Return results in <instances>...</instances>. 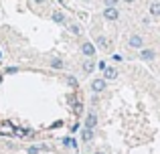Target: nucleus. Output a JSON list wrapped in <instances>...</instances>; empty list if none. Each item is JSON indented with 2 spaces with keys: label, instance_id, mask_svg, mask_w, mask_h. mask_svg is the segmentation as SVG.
Segmentation results:
<instances>
[{
  "label": "nucleus",
  "instance_id": "nucleus-1",
  "mask_svg": "<svg viewBox=\"0 0 160 154\" xmlns=\"http://www.w3.org/2000/svg\"><path fill=\"white\" fill-rule=\"evenodd\" d=\"M108 87V81L103 77H98V79H91V91H95V93H102L103 89Z\"/></svg>",
  "mask_w": 160,
  "mask_h": 154
},
{
  "label": "nucleus",
  "instance_id": "nucleus-2",
  "mask_svg": "<svg viewBox=\"0 0 160 154\" xmlns=\"http://www.w3.org/2000/svg\"><path fill=\"white\" fill-rule=\"evenodd\" d=\"M140 59L144 61V63H152V61L156 59V51H154V49H140Z\"/></svg>",
  "mask_w": 160,
  "mask_h": 154
},
{
  "label": "nucleus",
  "instance_id": "nucleus-3",
  "mask_svg": "<svg viewBox=\"0 0 160 154\" xmlns=\"http://www.w3.org/2000/svg\"><path fill=\"white\" fill-rule=\"evenodd\" d=\"M128 47L130 49H142L144 47V39H142L140 35H132L128 39Z\"/></svg>",
  "mask_w": 160,
  "mask_h": 154
},
{
  "label": "nucleus",
  "instance_id": "nucleus-4",
  "mask_svg": "<svg viewBox=\"0 0 160 154\" xmlns=\"http://www.w3.org/2000/svg\"><path fill=\"white\" fill-rule=\"evenodd\" d=\"M81 53L87 57V59H93V55H95V45L89 43V41H87V43H83L81 45Z\"/></svg>",
  "mask_w": 160,
  "mask_h": 154
},
{
  "label": "nucleus",
  "instance_id": "nucleus-5",
  "mask_svg": "<svg viewBox=\"0 0 160 154\" xmlns=\"http://www.w3.org/2000/svg\"><path fill=\"white\" fill-rule=\"evenodd\" d=\"M95 67H98V63H95L93 59H85V61H83V65H81L83 73H87V75H89V73H93Z\"/></svg>",
  "mask_w": 160,
  "mask_h": 154
},
{
  "label": "nucleus",
  "instance_id": "nucleus-6",
  "mask_svg": "<svg viewBox=\"0 0 160 154\" xmlns=\"http://www.w3.org/2000/svg\"><path fill=\"white\" fill-rule=\"evenodd\" d=\"M98 126V116H95V112H89L85 118V126L83 128H89V130H93V128Z\"/></svg>",
  "mask_w": 160,
  "mask_h": 154
},
{
  "label": "nucleus",
  "instance_id": "nucleus-7",
  "mask_svg": "<svg viewBox=\"0 0 160 154\" xmlns=\"http://www.w3.org/2000/svg\"><path fill=\"white\" fill-rule=\"evenodd\" d=\"M103 18H106V20H118V18H120L118 8H106V10H103Z\"/></svg>",
  "mask_w": 160,
  "mask_h": 154
},
{
  "label": "nucleus",
  "instance_id": "nucleus-8",
  "mask_svg": "<svg viewBox=\"0 0 160 154\" xmlns=\"http://www.w3.org/2000/svg\"><path fill=\"white\" fill-rule=\"evenodd\" d=\"M116 77H118V69H116V67H109V65H108L106 71H103V79L108 81V79H116Z\"/></svg>",
  "mask_w": 160,
  "mask_h": 154
},
{
  "label": "nucleus",
  "instance_id": "nucleus-9",
  "mask_svg": "<svg viewBox=\"0 0 160 154\" xmlns=\"http://www.w3.org/2000/svg\"><path fill=\"white\" fill-rule=\"evenodd\" d=\"M53 20H55V22H57V24H65V22H67L65 14H63L61 10H55V12H53Z\"/></svg>",
  "mask_w": 160,
  "mask_h": 154
},
{
  "label": "nucleus",
  "instance_id": "nucleus-10",
  "mask_svg": "<svg viewBox=\"0 0 160 154\" xmlns=\"http://www.w3.org/2000/svg\"><path fill=\"white\" fill-rule=\"evenodd\" d=\"M91 138H93V130L83 128V130H81V140H83V142H91Z\"/></svg>",
  "mask_w": 160,
  "mask_h": 154
},
{
  "label": "nucleus",
  "instance_id": "nucleus-11",
  "mask_svg": "<svg viewBox=\"0 0 160 154\" xmlns=\"http://www.w3.org/2000/svg\"><path fill=\"white\" fill-rule=\"evenodd\" d=\"M95 45H98L99 49H103V51H108V49H109V41L106 39V37H98V41H95Z\"/></svg>",
  "mask_w": 160,
  "mask_h": 154
},
{
  "label": "nucleus",
  "instance_id": "nucleus-12",
  "mask_svg": "<svg viewBox=\"0 0 160 154\" xmlns=\"http://www.w3.org/2000/svg\"><path fill=\"white\" fill-rule=\"evenodd\" d=\"M150 14H152L154 18L160 16V2H152V4H150Z\"/></svg>",
  "mask_w": 160,
  "mask_h": 154
},
{
  "label": "nucleus",
  "instance_id": "nucleus-13",
  "mask_svg": "<svg viewBox=\"0 0 160 154\" xmlns=\"http://www.w3.org/2000/svg\"><path fill=\"white\" fill-rule=\"evenodd\" d=\"M69 31L73 32V35H81V27H79V24H69Z\"/></svg>",
  "mask_w": 160,
  "mask_h": 154
},
{
  "label": "nucleus",
  "instance_id": "nucleus-14",
  "mask_svg": "<svg viewBox=\"0 0 160 154\" xmlns=\"http://www.w3.org/2000/svg\"><path fill=\"white\" fill-rule=\"evenodd\" d=\"M51 67L53 69H63V61L61 59H53L51 61Z\"/></svg>",
  "mask_w": 160,
  "mask_h": 154
},
{
  "label": "nucleus",
  "instance_id": "nucleus-15",
  "mask_svg": "<svg viewBox=\"0 0 160 154\" xmlns=\"http://www.w3.org/2000/svg\"><path fill=\"white\" fill-rule=\"evenodd\" d=\"M81 110H83V103H81V102H77V103H75V107H73V114H75V116H79V114H81Z\"/></svg>",
  "mask_w": 160,
  "mask_h": 154
},
{
  "label": "nucleus",
  "instance_id": "nucleus-16",
  "mask_svg": "<svg viewBox=\"0 0 160 154\" xmlns=\"http://www.w3.org/2000/svg\"><path fill=\"white\" fill-rule=\"evenodd\" d=\"M63 144H65V146H73V148H77V142H75L73 138H65V140H63Z\"/></svg>",
  "mask_w": 160,
  "mask_h": 154
},
{
  "label": "nucleus",
  "instance_id": "nucleus-17",
  "mask_svg": "<svg viewBox=\"0 0 160 154\" xmlns=\"http://www.w3.org/2000/svg\"><path fill=\"white\" fill-rule=\"evenodd\" d=\"M103 4H106V8H116L118 0H103Z\"/></svg>",
  "mask_w": 160,
  "mask_h": 154
},
{
  "label": "nucleus",
  "instance_id": "nucleus-18",
  "mask_svg": "<svg viewBox=\"0 0 160 154\" xmlns=\"http://www.w3.org/2000/svg\"><path fill=\"white\" fill-rule=\"evenodd\" d=\"M57 128H63V120H57V122L51 124V130H57Z\"/></svg>",
  "mask_w": 160,
  "mask_h": 154
},
{
  "label": "nucleus",
  "instance_id": "nucleus-19",
  "mask_svg": "<svg viewBox=\"0 0 160 154\" xmlns=\"http://www.w3.org/2000/svg\"><path fill=\"white\" fill-rule=\"evenodd\" d=\"M39 152H41V148H39V146H31V148L27 150V154H39Z\"/></svg>",
  "mask_w": 160,
  "mask_h": 154
},
{
  "label": "nucleus",
  "instance_id": "nucleus-20",
  "mask_svg": "<svg viewBox=\"0 0 160 154\" xmlns=\"http://www.w3.org/2000/svg\"><path fill=\"white\" fill-rule=\"evenodd\" d=\"M67 79H69V85H73V87H75V85H79V81H77V79H75L73 75H69Z\"/></svg>",
  "mask_w": 160,
  "mask_h": 154
},
{
  "label": "nucleus",
  "instance_id": "nucleus-21",
  "mask_svg": "<svg viewBox=\"0 0 160 154\" xmlns=\"http://www.w3.org/2000/svg\"><path fill=\"white\" fill-rule=\"evenodd\" d=\"M106 67H108V63H106V61H98V69H102V71H106Z\"/></svg>",
  "mask_w": 160,
  "mask_h": 154
},
{
  "label": "nucleus",
  "instance_id": "nucleus-22",
  "mask_svg": "<svg viewBox=\"0 0 160 154\" xmlns=\"http://www.w3.org/2000/svg\"><path fill=\"white\" fill-rule=\"evenodd\" d=\"M6 73H8V75H14V73H18V67H8Z\"/></svg>",
  "mask_w": 160,
  "mask_h": 154
},
{
  "label": "nucleus",
  "instance_id": "nucleus-23",
  "mask_svg": "<svg viewBox=\"0 0 160 154\" xmlns=\"http://www.w3.org/2000/svg\"><path fill=\"white\" fill-rule=\"evenodd\" d=\"M69 130H71V132H77V130H79V122H75V124H73V126H71V128H69Z\"/></svg>",
  "mask_w": 160,
  "mask_h": 154
},
{
  "label": "nucleus",
  "instance_id": "nucleus-24",
  "mask_svg": "<svg viewBox=\"0 0 160 154\" xmlns=\"http://www.w3.org/2000/svg\"><path fill=\"white\" fill-rule=\"evenodd\" d=\"M35 2H37V4H43V2H45V0H35Z\"/></svg>",
  "mask_w": 160,
  "mask_h": 154
},
{
  "label": "nucleus",
  "instance_id": "nucleus-25",
  "mask_svg": "<svg viewBox=\"0 0 160 154\" xmlns=\"http://www.w3.org/2000/svg\"><path fill=\"white\" fill-rule=\"evenodd\" d=\"M93 154H106V152H102V150H98V152H93Z\"/></svg>",
  "mask_w": 160,
  "mask_h": 154
},
{
  "label": "nucleus",
  "instance_id": "nucleus-26",
  "mask_svg": "<svg viewBox=\"0 0 160 154\" xmlns=\"http://www.w3.org/2000/svg\"><path fill=\"white\" fill-rule=\"evenodd\" d=\"M124 2H134V0H124Z\"/></svg>",
  "mask_w": 160,
  "mask_h": 154
},
{
  "label": "nucleus",
  "instance_id": "nucleus-27",
  "mask_svg": "<svg viewBox=\"0 0 160 154\" xmlns=\"http://www.w3.org/2000/svg\"><path fill=\"white\" fill-rule=\"evenodd\" d=\"M2 79H4V77H0V83H2Z\"/></svg>",
  "mask_w": 160,
  "mask_h": 154
},
{
  "label": "nucleus",
  "instance_id": "nucleus-28",
  "mask_svg": "<svg viewBox=\"0 0 160 154\" xmlns=\"http://www.w3.org/2000/svg\"><path fill=\"white\" fill-rule=\"evenodd\" d=\"M0 59H2V53H0Z\"/></svg>",
  "mask_w": 160,
  "mask_h": 154
}]
</instances>
